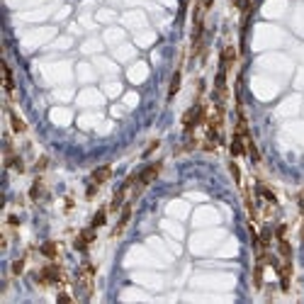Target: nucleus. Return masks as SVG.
<instances>
[{"label":"nucleus","mask_w":304,"mask_h":304,"mask_svg":"<svg viewBox=\"0 0 304 304\" xmlns=\"http://www.w3.org/2000/svg\"><path fill=\"white\" fill-rule=\"evenodd\" d=\"M42 192H44V183H42V178H37V180L32 183V188H30V197H32V200H39Z\"/></svg>","instance_id":"obj_14"},{"label":"nucleus","mask_w":304,"mask_h":304,"mask_svg":"<svg viewBox=\"0 0 304 304\" xmlns=\"http://www.w3.org/2000/svg\"><path fill=\"white\" fill-rule=\"evenodd\" d=\"M47 166H49V159H47V156H42V159L37 161V166H34V168H37V173H42V171H47Z\"/></svg>","instance_id":"obj_20"},{"label":"nucleus","mask_w":304,"mask_h":304,"mask_svg":"<svg viewBox=\"0 0 304 304\" xmlns=\"http://www.w3.org/2000/svg\"><path fill=\"white\" fill-rule=\"evenodd\" d=\"M105 219H107V209H97L95 217H93V222H90V226H93V229H100V226L105 224Z\"/></svg>","instance_id":"obj_16"},{"label":"nucleus","mask_w":304,"mask_h":304,"mask_svg":"<svg viewBox=\"0 0 304 304\" xmlns=\"http://www.w3.org/2000/svg\"><path fill=\"white\" fill-rule=\"evenodd\" d=\"M3 71H5V93L10 95V93L15 90V83H13V71H10V66H8V64H5V68H3Z\"/></svg>","instance_id":"obj_17"},{"label":"nucleus","mask_w":304,"mask_h":304,"mask_svg":"<svg viewBox=\"0 0 304 304\" xmlns=\"http://www.w3.org/2000/svg\"><path fill=\"white\" fill-rule=\"evenodd\" d=\"M180 80H183V76H180V71H176V73H173V78H171V88H168V100H173V97L178 95V90H180Z\"/></svg>","instance_id":"obj_12"},{"label":"nucleus","mask_w":304,"mask_h":304,"mask_svg":"<svg viewBox=\"0 0 304 304\" xmlns=\"http://www.w3.org/2000/svg\"><path fill=\"white\" fill-rule=\"evenodd\" d=\"M229 168H231V176H234V180H236L239 185H243V183H241V171H239V166L231 161V166H229Z\"/></svg>","instance_id":"obj_19"},{"label":"nucleus","mask_w":304,"mask_h":304,"mask_svg":"<svg viewBox=\"0 0 304 304\" xmlns=\"http://www.w3.org/2000/svg\"><path fill=\"white\" fill-rule=\"evenodd\" d=\"M8 114H10V124H13V131L15 134H25L27 131V124H25V119L15 112V110H8Z\"/></svg>","instance_id":"obj_9"},{"label":"nucleus","mask_w":304,"mask_h":304,"mask_svg":"<svg viewBox=\"0 0 304 304\" xmlns=\"http://www.w3.org/2000/svg\"><path fill=\"white\" fill-rule=\"evenodd\" d=\"M234 61H236V49H234V47H226V49L222 51V68L229 73V68L234 66Z\"/></svg>","instance_id":"obj_10"},{"label":"nucleus","mask_w":304,"mask_h":304,"mask_svg":"<svg viewBox=\"0 0 304 304\" xmlns=\"http://www.w3.org/2000/svg\"><path fill=\"white\" fill-rule=\"evenodd\" d=\"M277 251H280L282 258H292V246H289L287 236H280V239H277Z\"/></svg>","instance_id":"obj_13"},{"label":"nucleus","mask_w":304,"mask_h":304,"mask_svg":"<svg viewBox=\"0 0 304 304\" xmlns=\"http://www.w3.org/2000/svg\"><path fill=\"white\" fill-rule=\"evenodd\" d=\"M243 154H246V136L234 131V136H231V156H243Z\"/></svg>","instance_id":"obj_8"},{"label":"nucleus","mask_w":304,"mask_h":304,"mask_svg":"<svg viewBox=\"0 0 304 304\" xmlns=\"http://www.w3.org/2000/svg\"><path fill=\"white\" fill-rule=\"evenodd\" d=\"M275 270H277V275H280V287L287 292V289H289V280H292V260H289V258H282V263H277Z\"/></svg>","instance_id":"obj_5"},{"label":"nucleus","mask_w":304,"mask_h":304,"mask_svg":"<svg viewBox=\"0 0 304 304\" xmlns=\"http://www.w3.org/2000/svg\"><path fill=\"white\" fill-rule=\"evenodd\" d=\"M34 280H37V285H42V287L61 285V282H64V270H61V265L49 263V265H44L39 272H34Z\"/></svg>","instance_id":"obj_1"},{"label":"nucleus","mask_w":304,"mask_h":304,"mask_svg":"<svg viewBox=\"0 0 304 304\" xmlns=\"http://www.w3.org/2000/svg\"><path fill=\"white\" fill-rule=\"evenodd\" d=\"M302 241H304V226H302Z\"/></svg>","instance_id":"obj_24"},{"label":"nucleus","mask_w":304,"mask_h":304,"mask_svg":"<svg viewBox=\"0 0 304 304\" xmlns=\"http://www.w3.org/2000/svg\"><path fill=\"white\" fill-rule=\"evenodd\" d=\"M93 280H95V265L93 263H83V268L78 270V277H76V287L80 292V297H90L93 294Z\"/></svg>","instance_id":"obj_2"},{"label":"nucleus","mask_w":304,"mask_h":304,"mask_svg":"<svg viewBox=\"0 0 304 304\" xmlns=\"http://www.w3.org/2000/svg\"><path fill=\"white\" fill-rule=\"evenodd\" d=\"M129 219H131V207H129V205H124V209H122V214H119V222H117V226H114V236H117V234H122V231L127 229Z\"/></svg>","instance_id":"obj_11"},{"label":"nucleus","mask_w":304,"mask_h":304,"mask_svg":"<svg viewBox=\"0 0 304 304\" xmlns=\"http://www.w3.org/2000/svg\"><path fill=\"white\" fill-rule=\"evenodd\" d=\"M25 270V258H17L15 263H13V275H20Z\"/></svg>","instance_id":"obj_18"},{"label":"nucleus","mask_w":304,"mask_h":304,"mask_svg":"<svg viewBox=\"0 0 304 304\" xmlns=\"http://www.w3.org/2000/svg\"><path fill=\"white\" fill-rule=\"evenodd\" d=\"M8 222H10V226H17V224H20V219H17V217H15V214H13V217H10V219H8Z\"/></svg>","instance_id":"obj_23"},{"label":"nucleus","mask_w":304,"mask_h":304,"mask_svg":"<svg viewBox=\"0 0 304 304\" xmlns=\"http://www.w3.org/2000/svg\"><path fill=\"white\" fill-rule=\"evenodd\" d=\"M205 117H207L205 105H192V107L183 114V129H185V134H192V129L200 127V124L205 122Z\"/></svg>","instance_id":"obj_3"},{"label":"nucleus","mask_w":304,"mask_h":304,"mask_svg":"<svg viewBox=\"0 0 304 304\" xmlns=\"http://www.w3.org/2000/svg\"><path fill=\"white\" fill-rule=\"evenodd\" d=\"M42 253H44L47 258H51V260H54V258L59 256V246H56L54 241H47V243L42 246Z\"/></svg>","instance_id":"obj_15"},{"label":"nucleus","mask_w":304,"mask_h":304,"mask_svg":"<svg viewBox=\"0 0 304 304\" xmlns=\"http://www.w3.org/2000/svg\"><path fill=\"white\" fill-rule=\"evenodd\" d=\"M110 176H112V166H100V168H95V171H93L90 183L102 185V183H107V180H110Z\"/></svg>","instance_id":"obj_7"},{"label":"nucleus","mask_w":304,"mask_h":304,"mask_svg":"<svg viewBox=\"0 0 304 304\" xmlns=\"http://www.w3.org/2000/svg\"><path fill=\"white\" fill-rule=\"evenodd\" d=\"M71 299H73V297H71L68 292H59V294H56V302H61V304H68Z\"/></svg>","instance_id":"obj_21"},{"label":"nucleus","mask_w":304,"mask_h":304,"mask_svg":"<svg viewBox=\"0 0 304 304\" xmlns=\"http://www.w3.org/2000/svg\"><path fill=\"white\" fill-rule=\"evenodd\" d=\"M159 173H161V163H151V166H146L141 173H139V178H136V183H139V188H146V185H151L156 178H159Z\"/></svg>","instance_id":"obj_4"},{"label":"nucleus","mask_w":304,"mask_h":304,"mask_svg":"<svg viewBox=\"0 0 304 304\" xmlns=\"http://www.w3.org/2000/svg\"><path fill=\"white\" fill-rule=\"evenodd\" d=\"M95 241V229L90 226V229H85V231H80L78 236H76V241H73V248L76 251H88V246Z\"/></svg>","instance_id":"obj_6"},{"label":"nucleus","mask_w":304,"mask_h":304,"mask_svg":"<svg viewBox=\"0 0 304 304\" xmlns=\"http://www.w3.org/2000/svg\"><path fill=\"white\" fill-rule=\"evenodd\" d=\"M156 148H159V141H151V146H148V148H146V156H148V154H151V151H156Z\"/></svg>","instance_id":"obj_22"}]
</instances>
